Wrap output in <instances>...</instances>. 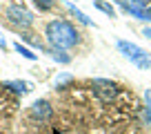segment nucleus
Returning a JSON list of instances; mask_svg holds the SVG:
<instances>
[{"label":"nucleus","instance_id":"1","mask_svg":"<svg viewBox=\"0 0 151 134\" xmlns=\"http://www.w3.org/2000/svg\"><path fill=\"white\" fill-rule=\"evenodd\" d=\"M45 34H47V40L56 49L73 47V45H78V40H80V34L76 31L69 23H65V20H53V23H49L47 29H45Z\"/></svg>","mask_w":151,"mask_h":134},{"label":"nucleus","instance_id":"2","mask_svg":"<svg viewBox=\"0 0 151 134\" xmlns=\"http://www.w3.org/2000/svg\"><path fill=\"white\" fill-rule=\"evenodd\" d=\"M118 49L122 52V56H124V58H129V60H131L136 67H140V69H149V67H151V58H149V54H147L142 47H138L136 43L118 40Z\"/></svg>","mask_w":151,"mask_h":134},{"label":"nucleus","instance_id":"3","mask_svg":"<svg viewBox=\"0 0 151 134\" xmlns=\"http://www.w3.org/2000/svg\"><path fill=\"white\" fill-rule=\"evenodd\" d=\"M5 14H7V18H9V23L18 25V27H22V29H27V27L33 25V14L29 9H24V7H20V5L7 7Z\"/></svg>","mask_w":151,"mask_h":134},{"label":"nucleus","instance_id":"4","mask_svg":"<svg viewBox=\"0 0 151 134\" xmlns=\"http://www.w3.org/2000/svg\"><path fill=\"white\" fill-rule=\"evenodd\" d=\"M93 92L102 103H109L118 96V85L113 81H107V78H96L93 81Z\"/></svg>","mask_w":151,"mask_h":134},{"label":"nucleus","instance_id":"5","mask_svg":"<svg viewBox=\"0 0 151 134\" xmlns=\"http://www.w3.org/2000/svg\"><path fill=\"white\" fill-rule=\"evenodd\" d=\"M51 114H53V110H51V105H49L47 100H36V103L31 105V116H33V119L45 121V119H49Z\"/></svg>","mask_w":151,"mask_h":134},{"label":"nucleus","instance_id":"6","mask_svg":"<svg viewBox=\"0 0 151 134\" xmlns=\"http://www.w3.org/2000/svg\"><path fill=\"white\" fill-rule=\"evenodd\" d=\"M5 87H11L16 94H27L29 92V85L27 83H20V81H9V83H5Z\"/></svg>","mask_w":151,"mask_h":134},{"label":"nucleus","instance_id":"7","mask_svg":"<svg viewBox=\"0 0 151 134\" xmlns=\"http://www.w3.org/2000/svg\"><path fill=\"white\" fill-rule=\"evenodd\" d=\"M93 5H96V7H98V9H100V11H104V14H107V16H109V18H113V16H116V9H113V7H111V5H107V2H102V0H96Z\"/></svg>","mask_w":151,"mask_h":134},{"label":"nucleus","instance_id":"8","mask_svg":"<svg viewBox=\"0 0 151 134\" xmlns=\"http://www.w3.org/2000/svg\"><path fill=\"white\" fill-rule=\"evenodd\" d=\"M69 11H71V14H73V16H76L78 20H80L82 25H93V20H91V18H87V16L82 14V11H78V9H76L73 5H69Z\"/></svg>","mask_w":151,"mask_h":134},{"label":"nucleus","instance_id":"9","mask_svg":"<svg viewBox=\"0 0 151 134\" xmlns=\"http://www.w3.org/2000/svg\"><path fill=\"white\" fill-rule=\"evenodd\" d=\"M14 49H16V52H18V54H22L24 58H29V60H36V54H31V49L22 47V45H20V43H16V45H14Z\"/></svg>","mask_w":151,"mask_h":134},{"label":"nucleus","instance_id":"10","mask_svg":"<svg viewBox=\"0 0 151 134\" xmlns=\"http://www.w3.org/2000/svg\"><path fill=\"white\" fill-rule=\"evenodd\" d=\"M33 5H36L40 11H49V9H53L56 2H53V0H33Z\"/></svg>","mask_w":151,"mask_h":134},{"label":"nucleus","instance_id":"11","mask_svg":"<svg viewBox=\"0 0 151 134\" xmlns=\"http://www.w3.org/2000/svg\"><path fill=\"white\" fill-rule=\"evenodd\" d=\"M129 2L140 7V9H151V0H129Z\"/></svg>","mask_w":151,"mask_h":134},{"label":"nucleus","instance_id":"12","mask_svg":"<svg viewBox=\"0 0 151 134\" xmlns=\"http://www.w3.org/2000/svg\"><path fill=\"white\" fill-rule=\"evenodd\" d=\"M0 49H7V40L5 38H0Z\"/></svg>","mask_w":151,"mask_h":134},{"label":"nucleus","instance_id":"13","mask_svg":"<svg viewBox=\"0 0 151 134\" xmlns=\"http://www.w3.org/2000/svg\"><path fill=\"white\" fill-rule=\"evenodd\" d=\"M145 36H149V38H151V27H147V29H145Z\"/></svg>","mask_w":151,"mask_h":134}]
</instances>
